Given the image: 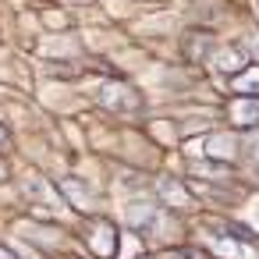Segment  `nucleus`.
<instances>
[{"mask_svg": "<svg viewBox=\"0 0 259 259\" xmlns=\"http://www.w3.org/2000/svg\"><path fill=\"white\" fill-rule=\"evenodd\" d=\"M96 100H100L103 110H110V114H124V117H132V114L142 110V93H139L135 85H128V82H117V78L103 82L100 93H96Z\"/></svg>", "mask_w": 259, "mask_h": 259, "instance_id": "1", "label": "nucleus"}, {"mask_svg": "<svg viewBox=\"0 0 259 259\" xmlns=\"http://www.w3.org/2000/svg\"><path fill=\"white\" fill-rule=\"evenodd\" d=\"M82 238H85V245H89V252L96 259H114L117 255V245H121V227L100 217V220H93L82 231Z\"/></svg>", "mask_w": 259, "mask_h": 259, "instance_id": "2", "label": "nucleus"}, {"mask_svg": "<svg viewBox=\"0 0 259 259\" xmlns=\"http://www.w3.org/2000/svg\"><path fill=\"white\" fill-rule=\"evenodd\" d=\"M202 146H199V153L206 156V160H217V163H231L234 156H238V139L231 135V132H213V135H206V139H199Z\"/></svg>", "mask_w": 259, "mask_h": 259, "instance_id": "3", "label": "nucleus"}, {"mask_svg": "<svg viewBox=\"0 0 259 259\" xmlns=\"http://www.w3.org/2000/svg\"><path fill=\"white\" fill-rule=\"evenodd\" d=\"M227 121L231 128H259V96H238L231 107H227Z\"/></svg>", "mask_w": 259, "mask_h": 259, "instance_id": "4", "label": "nucleus"}, {"mask_svg": "<svg viewBox=\"0 0 259 259\" xmlns=\"http://www.w3.org/2000/svg\"><path fill=\"white\" fill-rule=\"evenodd\" d=\"M57 192H61L78 213H85V209L93 206V188H89L82 178H61V181H57Z\"/></svg>", "mask_w": 259, "mask_h": 259, "instance_id": "5", "label": "nucleus"}, {"mask_svg": "<svg viewBox=\"0 0 259 259\" xmlns=\"http://www.w3.org/2000/svg\"><path fill=\"white\" fill-rule=\"evenodd\" d=\"M213 64H217V71H224V75L234 78V75H241L248 68V54L241 47H224V50L213 54Z\"/></svg>", "mask_w": 259, "mask_h": 259, "instance_id": "6", "label": "nucleus"}, {"mask_svg": "<svg viewBox=\"0 0 259 259\" xmlns=\"http://www.w3.org/2000/svg\"><path fill=\"white\" fill-rule=\"evenodd\" d=\"M156 188H160V199L167 202V206H185L192 195H188V188L181 185V181H174V178H160L156 181Z\"/></svg>", "mask_w": 259, "mask_h": 259, "instance_id": "7", "label": "nucleus"}, {"mask_svg": "<svg viewBox=\"0 0 259 259\" xmlns=\"http://www.w3.org/2000/svg\"><path fill=\"white\" fill-rule=\"evenodd\" d=\"M231 89H234L238 96H259V68H252V64H248L241 75H234Z\"/></svg>", "mask_w": 259, "mask_h": 259, "instance_id": "8", "label": "nucleus"}, {"mask_svg": "<svg viewBox=\"0 0 259 259\" xmlns=\"http://www.w3.org/2000/svg\"><path fill=\"white\" fill-rule=\"evenodd\" d=\"M217 252H220L224 259H241V245L231 238V231H227V234H217Z\"/></svg>", "mask_w": 259, "mask_h": 259, "instance_id": "9", "label": "nucleus"}, {"mask_svg": "<svg viewBox=\"0 0 259 259\" xmlns=\"http://www.w3.org/2000/svg\"><path fill=\"white\" fill-rule=\"evenodd\" d=\"M167 259H209L202 248H192V245H178V248H170L167 252Z\"/></svg>", "mask_w": 259, "mask_h": 259, "instance_id": "10", "label": "nucleus"}, {"mask_svg": "<svg viewBox=\"0 0 259 259\" xmlns=\"http://www.w3.org/2000/svg\"><path fill=\"white\" fill-rule=\"evenodd\" d=\"M245 156H248L252 163H259V139H252V142H245Z\"/></svg>", "mask_w": 259, "mask_h": 259, "instance_id": "11", "label": "nucleus"}, {"mask_svg": "<svg viewBox=\"0 0 259 259\" xmlns=\"http://www.w3.org/2000/svg\"><path fill=\"white\" fill-rule=\"evenodd\" d=\"M8 139H11V135H8V128H4V124H0V153H4V149H8Z\"/></svg>", "mask_w": 259, "mask_h": 259, "instance_id": "12", "label": "nucleus"}, {"mask_svg": "<svg viewBox=\"0 0 259 259\" xmlns=\"http://www.w3.org/2000/svg\"><path fill=\"white\" fill-rule=\"evenodd\" d=\"M0 259H22V255H15L11 248H4V245H0Z\"/></svg>", "mask_w": 259, "mask_h": 259, "instance_id": "13", "label": "nucleus"}, {"mask_svg": "<svg viewBox=\"0 0 259 259\" xmlns=\"http://www.w3.org/2000/svg\"><path fill=\"white\" fill-rule=\"evenodd\" d=\"M0 181H8V163L0 160Z\"/></svg>", "mask_w": 259, "mask_h": 259, "instance_id": "14", "label": "nucleus"}, {"mask_svg": "<svg viewBox=\"0 0 259 259\" xmlns=\"http://www.w3.org/2000/svg\"><path fill=\"white\" fill-rule=\"evenodd\" d=\"M78 4H85V0H78Z\"/></svg>", "mask_w": 259, "mask_h": 259, "instance_id": "15", "label": "nucleus"}]
</instances>
